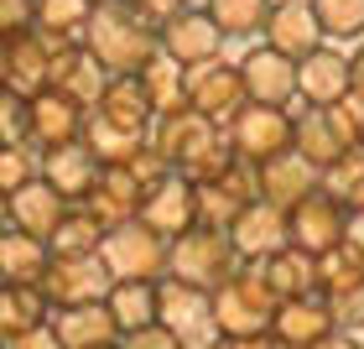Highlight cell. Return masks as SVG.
<instances>
[{
  "mask_svg": "<svg viewBox=\"0 0 364 349\" xmlns=\"http://www.w3.org/2000/svg\"><path fill=\"white\" fill-rule=\"evenodd\" d=\"M0 349H6V344H0Z\"/></svg>",
  "mask_w": 364,
  "mask_h": 349,
  "instance_id": "cell-56",
  "label": "cell"
},
{
  "mask_svg": "<svg viewBox=\"0 0 364 349\" xmlns=\"http://www.w3.org/2000/svg\"><path fill=\"white\" fill-rule=\"evenodd\" d=\"M94 0H37V31L47 42H84Z\"/></svg>",
  "mask_w": 364,
  "mask_h": 349,
  "instance_id": "cell-34",
  "label": "cell"
},
{
  "mask_svg": "<svg viewBox=\"0 0 364 349\" xmlns=\"http://www.w3.org/2000/svg\"><path fill=\"white\" fill-rule=\"evenodd\" d=\"M99 256H105L114 281H161L167 276V240H161L156 229H146L141 219L109 229L105 245H99Z\"/></svg>",
  "mask_w": 364,
  "mask_h": 349,
  "instance_id": "cell-6",
  "label": "cell"
},
{
  "mask_svg": "<svg viewBox=\"0 0 364 349\" xmlns=\"http://www.w3.org/2000/svg\"><path fill=\"white\" fill-rule=\"evenodd\" d=\"M343 94H349V58L338 47L323 42L318 53H307L296 63V99H302V110H328Z\"/></svg>",
  "mask_w": 364,
  "mask_h": 349,
  "instance_id": "cell-19",
  "label": "cell"
},
{
  "mask_svg": "<svg viewBox=\"0 0 364 349\" xmlns=\"http://www.w3.org/2000/svg\"><path fill=\"white\" fill-rule=\"evenodd\" d=\"M141 198H146V188H141L125 167H105V172H99V182H94V193L84 198V209H89L105 229H120V224H130V219L141 214Z\"/></svg>",
  "mask_w": 364,
  "mask_h": 349,
  "instance_id": "cell-26",
  "label": "cell"
},
{
  "mask_svg": "<svg viewBox=\"0 0 364 349\" xmlns=\"http://www.w3.org/2000/svg\"><path fill=\"white\" fill-rule=\"evenodd\" d=\"M323 193L338 198L349 214H364V146H349V152L323 172Z\"/></svg>",
  "mask_w": 364,
  "mask_h": 349,
  "instance_id": "cell-39",
  "label": "cell"
},
{
  "mask_svg": "<svg viewBox=\"0 0 364 349\" xmlns=\"http://www.w3.org/2000/svg\"><path fill=\"white\" fill-rule=\"evenodd\" d=\"M11 229H21V235H37V240H53L58 235V224H63V214H68L73 204L63 193H53L42 177H31V182H21L11 198Z\"/></svg>",
  "mask_w": 364,
  "mask_h": 349,
  "instance_id": "cell-24",
  "label": "cell"
},
{
  "mask_svg": "<svg viewBox=\"0 0 364 349\" xmlns=\"http://www.w3.org/2000/svg\"><path fill=\"white\" fill-rule=\"evenodd\" d=\"M156 323L172 328L182 344L208 339V334H213V297H208L203 287L177 281V276H161V281H156Z\"/></svg>",
  "mask_w": 364,
  "mask_h": 349,
  "instance_id": "cell-12",
  "label": "cell"
},
{
  "mask_svg": "<svg viewBox=\"0 0 364 349\" xmlns=\"http://www.w3.org/2000/svg\"><path fill=\"white\" fill-rule=\"evenodd\" d=\"M53 334L63 339V349H114L120 344V323L109 318L105 303H89V308H63L53 313Z\"/></svg>",
  "mask_w": 364,
  "mask_h": 349,
  "instance_id": "cell-27",
  "label": "cell"
},
{
  "mask_svg": "<svg viewBox=\"0 0 364 349\" xmlns=\"http://www.w3.org/2000/svg\"><path fill=\"white\" fill-rule=\"evenodd\" d=\"M11 229V204H6V193H0V235Z\"/></svg>",
  "mask_w": 364,
  "mask_h": 349,
  "instance_id": "cell-53",
  "label": "cell"
},
{
  "mask_svg": "<svg viewBox=\"0 0 364 349\" xmlns=\"http://www.w3.org/2000/svg\"><path fill=\"white\" fill-rule=\"evenodd\" d=\"M208 297H213V334L219 339H271L276 292L266 287L255 261H240L235 276H224Z\"/></svg>",
  "mask_w": 364,
  "mask_h": 349,
  "instance_id": "cell-3",
  "label": "cell"
},
{
  "mask_svg": "<svg viewBox=\"0 0 364 349\" xmlns=\"http://www.w3.org/2000/svg\"><path fill=\"white\" fill-rule=\"evenodd\" d=\"M53 251L37 235H21V229H6L0 235V287H37Z\"/></svg>",
  "mask_w": 364,
  "mask_h": 349,
  "instance_id": "cell-29",
  "label": "cell"
},
{
  "mask_svg": "<svg viewBox=\"0 0 364 349\" xmlns=\"http://www.w3.org/2000/svg\"><path fill=\"white\" fill-rule=\"evenodd\" d=\"M94 115H99V120H109L114 130H125V136H141V141H151V125H156L141 78H109L105 94L94 99Z\"/></svg>",
  "mask_w": 364,
  "mask_h": 349,
  "instance_id": "cell-25",
  "label": "cell"
},
{
  "mask_svg": "<svg viewBox=\"0 0 364 349\" xmlns=\"http://www.w3.org/2000/svg\"><path fill=\"white\" fill-rule=\"evenodd\" d=\"M99 172H105V167H99V157L89 152L84 141L58 146V152H42V157H37V177H42L53 193H63L68 204H84V198L94 193Z\"/></svg>",
  "mask_w": 364,
  "mask_h": 349,
  "instance_id": "cell-20",
  "label": "cell"
},
{
  "mask_svg": "<svg viewBox=\"0 0 364 349\" xmlns=\"http://www.w3.org/2000/svg\"><path fill=\"white\" fill-rule=\"evenodd\" d=\"M323 303H328V313H333L338 334H359V328H364V287L338 292V297H323Z\"/></svg>",
  "mask_w": 364,
  "mask_h": 349,
  "instance_id": "cell-44",
  "label": "cell"
},
{
  "mask_svg": "<svg viewBox=\"0 0 364 349\" xmlns=\"http://www.w3.org/2000/svg\"><path fill=\"white\" fill-rule=\"evenodd\" d=\"M94 6H105V0H94Z\"/></svg>",
  "mask_w": 364,
  "mask_h": 349,
  "instance_id": "cell-55",
  "label": "cell"
},
{
  "mask_svg": "<svg viewBox=\"0 0 364 349\" xmlns=\"http://www.w3.org/2000/svg\"><path fill=\"white\" fill-rule=\"evenodd\" d=\"M161 53L182 68H203L224 53V31L213 26V16L203 6H182L167 26H161Z\"/></svg>",
  "mask_w": 364,
  "mask_h": 349,
  "instance_id": "cell-13",
  "label": "cell"
},
{
  "mask_svg": "<svg viewBox=\"0 0 364 349\" xmlns=\"http://www.w3.org/2000/svg\"><path fill=\"white\" fill-rule=\"evenodd\" d=\"M105 84H109V73L94 63V53L84 42H53L47 47V89H58V94L78 99L84 110H94V99L105 94Z\"/></svg>",
  "mask_w": 364,
  "mask_h": 349,
  "instance_id": "cell-15",
  "label": "cell"
},
{
  "mask_svg": "<svg viewBox=\"0 0 364 349\" xmlns=\"http://www.w3.org/2000/svg\"><path fill=\"white\" fill-rule=\"evenodd\" d=\"M323 26V42H359L364 37V0H307Z\"/></svg>",
  "mask_w": 364,
  "mask_h": 349,
  "instance_id": "cell-40",
  "label": "cell"
},
{
  "mask_svg": "<svg viewBox=\"0 0 364 349\" xmlns=\"http://www.w3.org/2000/svg\"><path fill=\"white\" fill-rule=\"evenodd\" d=\"M105 308L120 323V334H136V328L156 323V281H114Z\"/></svg>",
  "mask_w": 364,
  "mask_h": 349,
  "instance_id": "cell-33",
  "label": "cell"
},
{
  "mask_svg": "<svg viewBox=\"0 0 364 349\" xmlns=\"http://www.w3.org/2000/svg\"><path fill=\"white\" fill-rule=\"evenodd\" d=\"M224 136H229V146H235L240 162L260 167V162L291 152V110H276V105H245L235 120L224 125Z\"/></svg>",
  "mask_w": 364,
  "mask_h": 349,
  "instance_id": "cell-7",
  "label": "cell"
},
{
  "mask_svg": "<svg viewBox=\"0 0 364 349\" xmlns=\"http://www.w3.org/2000/svg\"><path fill=\"white\" fill-rule=\"evenodd\" d=\"M84 120L89 110L78 105V99L58 94V89H42L31 94V130H26V146L31 152H58V146H73L78 136H84Z\"/></svg>",
  "mask_w": 364,
  "mask_h": 349,
  "instance_id": "cell-14",
  "label": "cell"
},
{
  "mask_svg": "<svg viewBox=\"0 0 364 349\" xmlns=\"http://www.w3.org/2000/svg\"><path fill=\"white\" fill-rule=\"evenodd\" d=\"M271 349H276V344H271Z\"/></svg>",
  "mask_w": 364,
  "mask_h": 349,
  "instance_id": "cell-57",
  "label": "cell"
},
{
  "mask_svg": "<svg viewBox=\"0 0 364 349\" xmlns=\"http://www.w3.org/2000/svg\"><path fill=\"white\" fill-rule=\"evenodd\" d=\"M291 152H296V157H307L318 172H328L343 152H349V146L338 141V130L328 125V115H323V110H296V115H291Z\"/></svg>",
  "mask_w": 364,
  "mask_h": 349,
  "instance_id": "cell-30",
  "label": "cell"
},
{
  "mask_svg": "<svg viewBox=\"0 0 364 349\" xmlns=\"http://www.w3.org/2000/svg\"><path fill=\"white\" fill-rule=\"evenodd\" d=\"M240 78H245V94H250V105H276V110H291L296 99V63L281 58L276 47H250V53L240 58Z\"/></svg>",
  "mask_w": 364,
  "mask_h": 349,
  "instance_id": "cell-16",
  "label": "cell"
},
{
  "mask_svg": "<svg viewBox=\"0 0 364 349\" xmlns=\"http://www.w3.org/2000/svg\"><path fill=\"white\" fill-rule=\"evenodd\" d=\"M47 318H53V308H47L42 287H0V344L42 328Z\"/></svg>",
  "mask_w": 364,
  "mask_h": 349,
  "instance_id": "cell-32",
  "label": "cell"
},
{
  "mask_svg": "<svg viewBox=\"0 0 364 349\" xmlns=\"http://www.w3.org/2000/svg\"><path fill=\"white\" fill-rule=\"evenodd\" d=\"M349 89H354V94H364V42H359V53L349 58Z\"/></svg>",
  "mask_w": 364,
  "mask_h": 349,
  "instance_id": "cell-50",
  "label": "cell"
},
{
  "mask_svg": "<svg viewBox=\"0 0 364 349\" xmlns=\"http://www.w3.org/2000/svg\"><path fill=\"white\" fill-rule=\"evenodd\" d=\"M26 130H31V99L0 89V141L6 146H26Z\"/></svg>",
  "mask_w": 364,
  "mask_h": 349,
  "instance_id": "cell-43",
  "label": "cell"
},
{
  "mask_svg": "<svg viewBox=\"0 0 364 349\" xmlns=\"http://www.w3.org/2000/svg\"><path fill=\"white\" fill-rule=\"evenodd\" d=\"M105 235H109V229L99 224L94 214L84 209V204H73L68 214H63L58 235L47 240V251H53V256H94L99 245H105Z\"/></svg>",
  "mask_w": 364,
  "mask_h": 349,
  "instance_id": "cell-35",
  "label": "cell"
},
{
  "mask_svg": "<svg viewBox=\"0 0 364 349\" xmlns=\"http://www.w3.org/2000/svg\"><path fill=\"white\" fill-rule=\"evenodd\" d=\"M188 6H198V0H188ZM203 6H208V0H203Z\"/></svg>",
  "mask_w": 364,
  "mask_h": 349,
  "instance_id": "cell-54",
  "label": "cell"
},
{
  "mask_svg": "<svg viewBox=\"0 0 364 349\" xmlns=\"http://www.w3.org/2000/svg\"><path fill=\"white\" fill-rule=\"evenodd\" d=\"M287 235H291L296 251L328 256V251L343 245V235H349V209L318 188V193H307L296 209H287Z\"/></svg>",
  "mask_w": 364,
  "mask_h": 349,
  "instance_id": "cell-9",
  "label": "cell"
},
{
  "mask_svg": "<svg viewBox=\"0 0 364 349\" xmlns=\"http://www.w3.org/2000/svg\"><path fill=\"white\" fill-rule=\"evenodd\" d=\"M312 349H364V344H359L354 334H328L323 344H312Z\"/></svg>",
  "mask_w": 364,
  "mask_h": 349,
  "instance_id": "cell-51",
  "label": "cell"
},
{
  "mask_svg": "<svg viewBox=\"0 0 364 349\" xmlns=\"http://www.w3.org/2000/svg\"><path fill=\"white\" fill-rule=\"evenodd\" d=\"M260 276H266V287L276 292V303H291V297H312L318 292V256L296 251V245H287V251H276L266 261H255Z\"/></svg>",
  "mask_w": 364,
  "mask_h": 349,
  "instance_id": "cell-28",
  "label": "cell"
},
{
  "mask_svg": "<svg viewBox=\"0 0 364 349\" xmlns=\"http://www.w3.org/2000/svg\"><path fill=\"white\" fill-rule=\"evenodd\" d=\"M364 287V251L343 240L338 251L318 256V297H338V292H354Z\"/></svg>",
  "mask_w": 364,
  "mask_h": 349,
  "instance_id": "cell-36",
  "label": "cell"
},
{
  "mask_svg": "<svg viewBox=\"0 0 364 349\" xmlns=\"http://www.w3.org/2000/svg\"><path fill=\"white\" fill-rule=\"evenodd\" d=\"M260 37H266V47H276L281 58L302 63L307 53H318V47H323V26H318V16H312L307 0H276Z\"/></svg>",
  "mask_w": 364,
  "mask_h": 349,
  "instance_id": "cell-18",
  "label": "cell"
},
{
  "mask_svg": "<svg viewBox=\"0 0 364 349\" xmlns=\"http://www.w3.org/2000/svg\"><path fill=\"white\" fill-rule=\"evenodd\" d=\"M255 188H260V198H266V204H276V209H296L307 193L323 188V172L312 167L307 157L281 152V157H271V162H260V167H255Z\"/></svg>",
  "mask_w": 364,
  "mask_h": 349,
  "instance_id": "cell-22",
  "label": "cell"
},
{
  "mask_svg": "<svg viewBox=\"0 0 364 349\" xmlns=\"http://www.w3.org/2000/svg\"><path fill=\"white\" fill-rule=\"evenodd\" d=\"M31 177H37V152H31V146H6L0 141V193L11 198Z\"/></svg>",
  "mask_w": 364,
  "mask_h": 349,
  "instance_id": "cell-42",
  "label": "cell"
},
{
  "mask_svg": "<svg viewBox=\"0 0 364 349\" xmlns=\"http://www.w3.org/2000/svg\"><path fill=\"white\" fill-rule=\"evenodd\" d=\"M125 172H130V177H136V182H141V188H156V182H161V177H172V167H167V157H161V152H156V146H151V141H146V146H141V152H136V157H130V162H125Z\"/></svg>",
  "mask_w": 364,
  "mask_h": 349,
  "instance_id": "cell-46",
  "label": "cell"
},
{
  "mask_svg": "<svg viewBox=\"0 0 364 349\" xmlns=\"http://www.w3.org/2000/svg\"><path fill=\"white\" fill-rule=\"evenodd\" d=\"M6 349H63V339L53 334V323H42V328H31V334H21V339H11Z\"/></svg>",
  "mask_w": 364,
  "mask_h": 349,
  "instance_id": "cell-49",
  "label": "cell"
},
{
  "mask_svg": "<svg viewBox=\"0 0 364 349\" xmlns=\"http://www.w3.org/2000/svg\"><path fill=\"white\" fill-rule=\"evenodd\" d=\"M235 240H229V229H208V224H193L188 235H177L167 245V276L188 281V287H203L213 292L224 276H235Z\"/></svg>",
  "mask_w": 364,
  "mask_h": 349,
  "instance_id": "cell-4",
  "label": "cell"
},
{
  "mask_svg": "<svg viewBox=\"0 0 364 349\" xmlns=\"http://www.w3.org/2000/svg\"><path fill=\"white\" fill-rule=\"evenodd\" d=\"M229 240H235V256L240 261H266L276 251H287V245H291V235H287V209L255 198V204L229 224Z\"/></svg>",
  "mask_w": 364,
  "mask_h": 349,
  "instance_id": "cell-21",
  "label": "cell"
},
{
  "mask_svg": "<svg viewBox=\"0 0 364 349\" xmlns=\"http://www.w3.org/2000/svg\"><path fill=\"white\" fill-rule=\"evenodd\" d=\"M84 47L109 78H136L161 53V31L141 11H130L125 0H105V6H94L84 26Z\"/></svg>",
  "mask_w": 364,
  "mask_h": 349,
  "instance_id": "cell-1",
  "label": "cell"
},
{
  "mask_svg": "<svg viewBox=\"0 0 364 349\" xmlns=\"http://www.w3.org/2000/svg\"><path fill=\"white\" fill-rule=\"evenodd\" d=\"M276 0H208V16L224 37H260L266 31V16H271Z\"/></svg>",
  "mask_w": 364,
  "mask_h": 349,
  "instance_id": "cell-37",
  "label": "cell"
},
{
  "mask_svg": "<svg viewBox=\"0 0 364 349\" xmlns=\"http://www.w3.org/2000/svg\"><path fill=\"white\" fill-rule=\"evenodd\" d=\"M151 146L167 157V167L177 177H188V182H208L224 167H235V146H229L224 125H213L208 115H198V110H182V115L156 120L151 125Z\"/></svg>",
  "mask_w": 364,
  "mask_h": 349,
  "instance_id": "cell-2",
  "label": "cell"
},
{
  "mask_svg": "<svg viewBox=\"0 0 364 349\" xmlns=\"http://www.w3.org/2000/svg\"><path fill=\"white\" fill-rule=\"evenodd\" d=\"M78 141H84L89 146V152L99 157V167H125V162L130 157H136L141 152V136H125V130H114L109 120H99V115L89 110V120H84V136H78Z\"/></svg>",
  "mask_w": 364,
  "mask_h": 349,
  "instance_id": "cell-38",
  "label": "cell"
},
{
  "mask_svg": "<svg viewBox=\"0 0 364 349\" xmlns=\"http://www.w3.org/2000/svg\"><path fill=\"white\" fill-rule=\"evenodd\" d=\"M328 334H338V328H333V313H328V303L318 292L312 297H291V303H276V318H271V344L276 349H312Z\"/></svg>",
  "mask_w": 364,
  "mask_h": 349,
  "instance_id": "cell-17",
  "label": "cell"
},
{
  "mask_svg": "<svg viewBox=\"0 0 364 349\" xmlns=\"http://www.w3.org/2000/svg\"><path fill=\"white\" fill-rule=\"evenodd\" d=\"M37 31V0H0V42Z\"/></svg>",
  "mask_w": 364,
  "mask_h": 349,
  "instance_id": "cell-45",
  "label": "cell"
},
{
  "mask_svg": "<svg viewBox=\"0 0 364 349\" xmlns=\"http://www.w3.org/2000/svg\"><path fill=\"white\" fill-rule=\"evenodd\" d=\"M47 42L42 31H21V37H11V42H0V89H11V94H42L47 89Z\"/></svg>",
  "mask_w": 364,
  "mask_h": 349,
  "instance_id": "cell-23",
  "label": "cell"
},
{
  "mask_svg": "<svg viewBox=\"0 0 364 349\" xmlns=\"http://www.w3.org/2000/svg\"><path fill=\"white\" fill-rule=\"evenodd\" d=\"M136 219L146 224V229H156L161 240H177V235H188V229L198 224V182H188V177H161L156 188H146V198H141V214Z\"/></svg>",
  "mask_w": 364,
  "mask_h": 349,
  "instance_id": "cell-11",
  "label": "cell"
},
{
  "mask_svg": "<svg viewBox=\"0 0 364 349\" xmlns=\"http://www.w3.org/2000/svg\"><path fill=\"white\" fill-rule=\"evenodd\" d=\"M125 6H130V11H141L146 21H151V26L161 31V26H167V21H172V16H177L182 6H188V0H125Z\"/></svg>",
  "mask_w": 364,
  "mask_h": 349,
  "instance_id": "cell-48",
  "label": "cell"
},
{
  "mask_svg": "<svg viewBox=\"0 0 364 349\" xmlns=\"http://www.w3.org/2000/svg\"><path fill=\"white\" fill-rule=\"evenodd\" d=\"M136 78H141L146 99H151V115H156V120H167V115H182V110H188V68H182V63H172L167 53H156Z\"/></svg>",
  "mask_w": 364,
  "mask_h": 349,
  "instance_id": "cell-31",
  "label": "cell"
},
{
  "mask_svg": "<svg viewBox=\"0 0 364 349\" xmlns=\"http://www.w3.org/2000/svg\"><path fill=\"white\" fill-rule=\"evenodd\" d=\"M219 349H271V339H219Z\"/></svg>",
  "mask_w": 364,
  "mask_h": 349,
  "instance_id": "cell-52",
  "label": "cell"
},
{
  "mask_svg": "<svg viewBox=\"0 0 364 349\" xmlns=\"http://www.w3.org/2000/svg\"><path fill=\"white\" fill-rule=\"evenodd\" d=\"M42 297H47V308L63 313V308H89V303H105L109 287H114V276H109V266L105 256H53L47 261V271H42Z\"/></svg>",
  "mask_w": 364,
  "mask_h": 349,
  "instance_id": "cell-5",
  "label": "cell"
},
{
  "mask_svg": "<svg viewBox=\"0 0 364 349\" xmlns=\"http://www.w3.org/2000/svg\"><path fill=\"white\" fill-rule=\"evenodd\" d=\"M114 349H182V339L172 334V328H161V323H146V328H136V334H120Z\"/></svg>",
  "mask_w": 364,
  "mask_h": 349,
  "instance_id": "cell-47",
  "label": "cell"
},
{
  "mask_svg": "<svg viewBox=\"0 0 364 349\" xmlns=\"http://www.w3.org/2000/svg\"><path fill=\"white\" fill-rule=\"evenodd\" d=\"M255 198H260V188H255V167L235 157V167H224L219 177L198 182V224H208V229H229L245 209L255 204Z\"/></svg>",
  "mask_w": 364,
  "mask_h": 349,
  "instance_id": "cell-10",
  "label": "cell"
},
{
  "mask_svg": "<svg viewBox=\"0 0 364 349\" xmlns=\"http://www.w3.org/2000/svg\"><path fill=\"white\" fill-rule=\"evenodd\" d=\"M245 105H250V94H245L240 63L213 58V63H203V68H188V110L208 115L213 125H229Z\"/></svg>",
  "mask_w": 364,
  "mask_h": 349,
  "instance_id": "cell-8",
  "label": "cell"
},
{
  "mask_svg": "<svg viewBox=\"0 0 364 349\" xmlns=\"http://www.w3.org/2000/svg\"><path fill=\"white\" fill-rule=\"evenodd\" d=\"M323 115H328V125L338 130V141H343V146H364V94L349 89V94L338 99V105H328Z\"/></svg>",
  "mask_w": 364,
  "mask_h": 349,
  "instance_id": "cell-41",
  "label": "cell"
}]
</instances>
